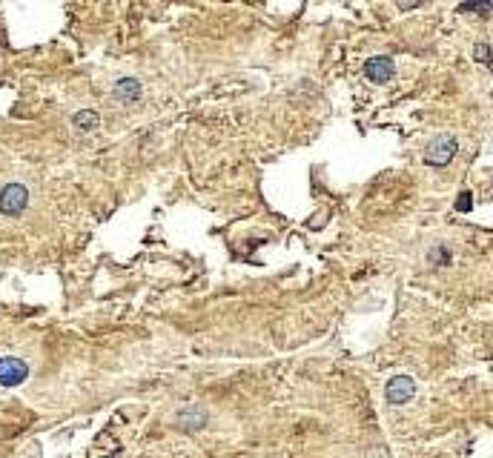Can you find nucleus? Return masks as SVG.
<instances>
[{"mask_svg": "<svg viewBox=\"0 0 493 458\" xmlns=\"http://www.w3.org/2000/svg\"><path fill=\"white\" fill-rule=\"evenodd\" d=\"M487 9H493L490 4H465V6H459V12H487Z\"/></svg>", "mask_w": 493, "mask_h": 458, "instance_id": "9d476101", "label": "nucleus"}, {"mask_svg": "<svg viewBox=\"0 0 493 458\" xmlns=\"http://www.w3.org/2000/svg\"><path fill=\"white\" fill-rule=\"evenodd\" d=\"M476 60H482V63H490V66H493V52H490L484 43H479V46H476Z\"/></svg>", "mask_w": 493, "mask_h": 458, "instance_id": "6e6552de", "label": "nucleus"}, {"mask_svg": "<svg viewBox=\"0 0 493 458\" xmlns=\"http://www.w3.org/2000/svg\"><path fill=\"white\" fill-rule=\"evenodd\" d=\"M456 149H459V143H456L453 135H439L428 146V164L431 167H448L453 161V155H456Z\"/></svg>", "mask_w": 493, "mask_h": 458, "instance_id": "7ed1b4c3", "label": "nucleus"}, {"mask_svg": "<svg viewBox=\"0 0 493 458\" xmlns=\"http://www.w3.org/2000/svg\"><path fill=\"white\" fill-rule=\"evenodd\" d=\"M393 74H396V66L390 57L384 55H376V57H367L365 60V78L373 81V84H387L393 81Z\"/></svg>", "mask_w": 493, "mask_h": 458, "instance_id": "39448f33", "label": "nucleus"}, {"mask_svg": "<svg viewBox=\"0 0 493 458\" xmlns=\"http://www.w3.org/2000/svg\"><path fill=\"white\" fill-rule=\"evenodd\" d=\"M416 396V381L410 375H393L384 387V398L390 404H407Z\"/></svg>", "mask_w": 493, "mask_h": 458, "instance_id": "20e7f679", "label": "nucleus"}, {"mask_svg": "<svg viewBox=\"0 0 493 458\" xmlns=\"http://www.w3.org/2000/svg\"><path fill=\"white\" fill-rule=\"evenodd\" d=\"M433 252H436V255H431V258H433V264H448V261H450V255H445L448 250H433Z\"/></svg>", "mask_w": 493, "mask_h": 458, "instance_id": "9b49d317", "label": "nucleus"}, {"mask_svg": "<svg viewBox=\"0 0 493 458\" xmlns=\"http://www.w3.org/2000/svg\"><path fill=\"white\" fill-rule=\"evenodd\" d=\"M29 378V364L23 358L6 355L0 358V387H18Z\"/></svg>", "mask_w": 493, "mask_h": 458, "instance_id": "f03ea898", "label": "nucleus"}, {"mask_svg": "<svg viewBox=\"0 0 493 458\" xmlns=\"http://www.w3.org/2000/svg\"><path fill=\"white\" fill-rule=\"evenodd\" d=\"M470 203H473V195H470V192H462V195H459V201H456V209H459V212H467V209H470Z\"/></svg>", "mask_w": 493, "mask_h": 458, "instance_id": "1a4fd4ad", "label": "nucleus"}, {"mask_svg": "<svg viewBox=\"0 0 493 458\" xmlns=\"http://www.w3.org/2000/svg\"><path fill=\"white\" fill-rule=\"evenodd\" d=\"M112 95H115L118 101H123V104H132V101L140 98V84H138L135 78H121V81L115 84Z\"/></svg>", "mask_w": 493, "mask_h": 458, "instance_id": "423d86ee", "label": "nucleus"}, {"mask_svg": "<svg viewBox=\"0 0 493 458\" xmlns=\"http://www.w3.org/2000/svg\"><path fill=\"white\" fill-rule=\"evenodd\" d=\"M75 126L84 129V132H87V129H95V126H98V115H95L92 109H84V112L75 115Z\"/></svg>", "mask_w": 493, "mask_h": 458, "instance_id": "0eeeda50", "label": "nucleus"}, {"mask_svg": "<svg viewBox=\"0 0 493 458\" xmlns=\"http://www.w3.org/2000/svg\"><path fill=\"white\" fill-rule=\"evenodd\" d=\"M29 206V189L23 184H6L0 189V212L4 215H21Z\"/></svg>", "mask_w": 493, "mask_h": 458, "instance_id": "f257e3e1", "label": "nucleus"}]
</instances>
